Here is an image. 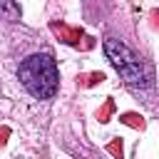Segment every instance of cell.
Masks as SVG:
<instances>
[{"label":"cell","instance_id":"1","mask_svg":"<svg viewBox=\"0 0 159 159\" xmlns=\"http://www.w3.org/2000/svg\"><path fill=\"white\" fill-rule=\"evenodd\" d=\"M17 80L35 99H52L60 89V72L55 57L50 52H35L25 57L17 67Z\"/></svg>","mask_w":159,"mask_h":159},{"label":"cell","instance_id":"2","mask_svg":"<svg viewBox=\"0 0 159 159\" xmlns=\"http://www.w3.org/2000/svg\"><path fill=\"white\" fill-rule=\"evenodd\" d=\"M104 55L107 60L112 62V67L122 75V80L132 87H152L154 84V77H152V70L149 65L132 50L127 47L122 40L117 37H104Z\"/></svg>","mask_w":159,"mask_h":159},{"label":"cell","instance_id":"3","mask_svg":"<svg viewBox=\"0 0 159 159\" xmlns=\"http://www.w3.org/2000/svg\"><path fill=\"white\" fill-rule=\"evenodd\" d=\"M50 30L65 42V45H72V47H84V50H92L94 47V40L92 37H87L84 32H82V27H72V25H67V22H50Z\"/></svg>","mask_w":159,"mask_h":159},{"label":"cell","instance_id":"4","mask_svg":"<svg viewBox=\"0 0 159 159\" xmlns=\"http://www.w3.org/2000/svg\"><path fill=\"white\" fill-rule=\"evenodd\" d=\"M20 5L15 0H0V17H5L7 22H20Z\"/></svg>","mask_w":159,"mask_h":159},{"label":"cell","instance_id":"5","mask_svg":"<svg viewBox=\"0 0 159 159\" xmlns=\"http://www.w3.org/2000/svg\"><path fill=\"white\" fill-rule=\"evenodd\" d=\"M119 122L127 124V127H132V129H144V119H142V114H137V112H124V114L119 117Z\"/></svg>","mask_w":159,"mask_h":159},{"label":"cell","instance_id":"6","mask_svg":"<svg viewBox=\"0 0 159 159\" xmlns=\"http://www.w3.org/2000/svg\"><path fill=\"white\" fill-rule=\"evenodd\" d=\"M77 82H80L82 87H94V84L104 82V75H102V72H89V75H80V77H77Z\"/></svg>","mask_w":159,"mask_h":159},{"label":"cell","instance_id":"7","mask_svg":"<svg viewBox=\"0 0 159 159\" xmlns=\"http://www.w3.org/2000/svg\"><path fill=\"white\" fill-rule=\"evenodd\" d=\"M114 112V99L112 97H107V102L102 104V109L97 112V117H99V122H109V114Z\"/></svg>","mask_w":159,"mask_h":159},{"label":"cell","instance_id":"8","mask_svg":"<svg viewBox=\"0 0 159 159\" xmlns=\"http://www.w3.org/2000/svg\"><path fill=\"white\" fill-rule=\"evenodd\" d=\"M107 152H109L112 157H122V139H112V142L107 144Z\"/></svg>","mask_w":159,"mask_h":159},{"label":"cell","instance_id":"9","mask_svg":"<svg viewBox=\"0 0 159 159\" xmlns=\"http://www.w3.org/2000/svg\"><path fill=\"white\" fill-rule=\"evenodd\" d=\"M7 137H10V129H7V127H0V144H5Z\"/></svg>","mask_w":159,"mask_h":159}]
</instances>
